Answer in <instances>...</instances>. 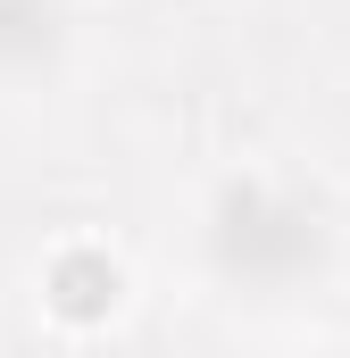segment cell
<instances>
[{
    "label": "cell",
    "mask_w": 350,
    "mask_h": 358,
    "mask_svg": "<svg viewBox=\"0 0 350 358\" xmlns=\"http://www.w3.org/2000/svg\"><path fill=\"white\" fill-rule=\"evenodd\" d=\"M100 300H117V275H108V267H92V259L59 267V308H67V317H92Z\"/></svg>",
    "instance_id": "1"
}]
</instances>
